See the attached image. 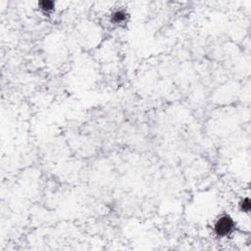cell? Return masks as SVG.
I'll list each match as a JSON object with an SVG mask.
<instances>
[{"label": "cell", "instance_id": "1", "mask_svg": "<svg viewBox=\"0 0 251 251\" xmlns=\"http://www.w3.org/2000/svg\"><path fill=\"white\" fill-rule=\"evenodd\" d=\"M234 228V222L231 218L229 217H222L217 222L215 226V231L218 236H224L231 233V231Z\"/></svg>", "mask_w": 251, "mask_h": 251}, {"label": "cell", "instance_id": "4", "mask_svg": "<svg viewBox=\"0 0 251 251\" xmlns=\"http://www.w3.org/2000/svg\"><path fill=\"white\" fill-rule=\"evenodd\" d=\"M242 208H243V210L244 211H249V209H250V202H249V200H248V199H245L244 200V202H243V205H242Z\"/></svg>", "mask_w": 251, "mask_h": 251}, {"label": "cell", "instance_id": "2", "mask_svg": "<svg viewBox=\"0 0 251 251\" xmlns=\"http://www.w3.org/2000/svg\"><path fill=\"white\" fill-rule=\"evenodd\" d=\"M125 16L126 15L124 14L123 12L119 11V12H116L115 14L113 15V20H114V22H116V23H120V22H122L126 19Z\"/></svg>", "mask_w": 251, "mask_h": 251}, {"label": "cell", "instance_id": "3", "mask_svg": "<svg viewBox=\"0 0 251 251\" xmlns=\"http://www.w3.org/2000/svg\"><path fill=\"white\" fill-rule=\"evenodd\" d=\"M39 5L43 10H51L54 6V3L51 1H43V2H40Z\"/></svg>", "mask_w": 251, "mask_h": 251}]
</instances>
